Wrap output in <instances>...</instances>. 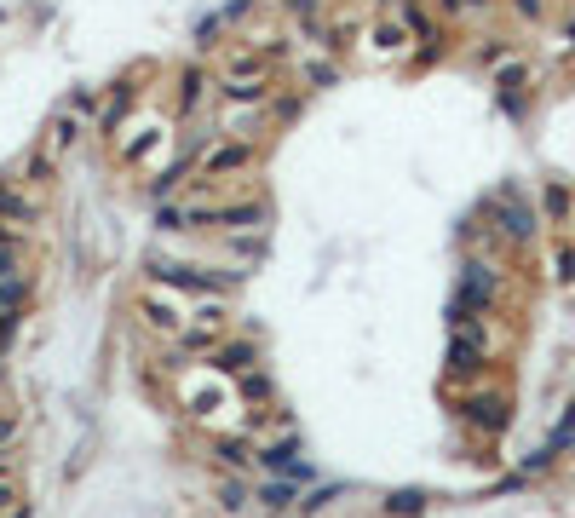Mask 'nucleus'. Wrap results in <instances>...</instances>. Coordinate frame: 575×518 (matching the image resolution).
Returning <instances> with one entry per match:
<instances>
[{
	"mask_svg": "<svg viewBox=\"0 0 575 518\" xmlns=\"http://www.w3.org/2000/svg\"><path fill=\"white\" fill-rule=\"evenodd\" d=\"M495 294H501V271H495L489 259H466V265H460V288L449 294V329L478 323L483 311L495 306Z\"/></svg>",
	"mask_w": 575,
	"mask_h": 518,
	"instance_id": "obj_1",
	"label": "nucleus"
},
{
	"mask_svg": "<svg viewBox=\"0 0 575 518\" xmlns=\"http://www.w3.org/2000/svg\"><path fill=\"white\" fill-rule=\"evenodd\" d=\"M483 219H495V231H501L512 248H529V242H535V231H541V208H535L518 185L495 190V196L483 202Z\"/></svg>",
	"mask_w": 575,
	"mask_h": 518,
	"instance_id": "obj_2",
	"label": "nucleus"
},
{
	"mask_svg": "<svg viewBox=\"0 0 575 518\" xmlns=\"http://www.w3.org/2000/svg\"><path fill=\"white\" fill-rule=\"evenodd\" d=\"M150 277L167 288H190V294H219V300L242 288V271H196V265H173V259H156Z\"/></svg>",
	"mask_w": 575,
	"mask_h": 518,
	"instance_id": "obj_3",
	"label": "nucleus"
},
{
	"mask_svg": "<svg viewBox=\"0 0 575 518\" xmlns=\"http://www.w3.org/2000/svg\"><path fill=\"white\" fill-rule=\"evenodd\" d=\"M443 363H449V375H455V380L478 375L483 363H489V334H483V323L449 329V352H443Z\"/></svg>",
	"mask_w": 575,
	"mask_h": 518,
	"instance_id": "obj_4",
	"label": "nucleus"
},
{
	"mask_svg": "<svg viewBox=\"0 0 575 518\" xmlns=\"http://www.w3.org/2000/svg\"><path fill=\"white\" fill-rule=\"evenodd\" d=\"M506 409H512V403H506V392H472V398H460V421L495 438V432L506 426Z\"/></svg>",
	"mask_w": 575,
	"mask_h": 518,
	"instance_id": "obj_5",
	"label": "nucleus"
},
{
	"mask_svg": "<svg viewBox=\"0 0 575 518\" xmlns=\"http://www.w3.org/2000/svg\"><path fill=\"white\" fill-rule=\"evenodd\" d=\"M190 225H213V231H230V225H265V202H225V208H190Z\"/></svg>",
	"mask_w": 575,
	"mask_h": 518,
	"instance_id": "obj_6",
	"label": "nucleus"
},
{
	"mask_svg": "<svg viewBox=\"0 0 575 518\" xmlns=\"http://www.w3.org/2000/svg\"><path fill=\"white\" fill-rule=\"evenodd\" d=\"M259 467L276 472V478H294V484H305V478H311L305 455H299V438H276V444H265V449H259Z\"/></svg>",
	"mask_w": 575,
	"mask_h": 518,
	"instance_id": "obj_7",
	"label": "nucleus"
},
{
	"mask_svg": "<svg viewBox=\"0 0 575 518\" xmlns=\"http://www.w3.org/2000/svg\"><path fill=\"white\" fill-rule=\"evenodd\" d=\"M253 167V144H213L202 150V179H225V173H242Z\"/></svg>",
	"mask_w": 575,
	"mask_h": 518,
	"instance_id": "obj_8",
	"label": "nucleus"
},
{
	"mask_svg": "<svg viewBox=\"0 0 575 518\" xmlns=\"http://www.w3.org/2000/svg\"><path fill=\"white\" fill-rule=\"evenodd\" d=\"M541 213H547V225H570V213H575V196L564 179H547L541 185Z\"/></svg>",
	"mask_w": 575,
	"mask_h": 518,
	"instance_id": "obj_9",
	"label": "nucleus"
},
{
	"mask_svg": "<svg viewBox=\"0 0 575 518\" xmlns=\"http://www.w3.org/2000/svg\"><path fill=\"white\" fill-rule=\"evenodd\" d=\"M213 369H225V375H248V369H259L253 340H230V346H219V352H213Z\"/></svg>",
	"mask_w": 575,
	"mask_h": 518,
	"instance_id": "obj_10",
	"label": "nucleus"
},
{
	"mask_svg": "<svg viewBox=\"0 0 575 518\" xmlns=\"http://www.w3.org/2000/svg\"><path fill=\"white\" fill-rule=\"evenodd\" d=\"M29 219H35V202H29L23 190L0 185V225H6V231H18V225H29Z\"/></svg>",
	"mask_w": 575,
	"mask_h": 518,
	"instance_id": "obj_11",
	"label": "nucleus"
},
{
	"mask_svg": "<svg viewBox=\"0 0 575 518\" xmlns=\"http://www.w3.org/2000/svg\"><path fill=\"white\" fill-rule=\"evenodd\" d=\"M213 455H219L230 472H248L253 461H259V449H253L248 438H219V444H213Z\"/></svg>",
	"mask_w": 575,
	"mask_h": 518,
	"instance_id": "obj_12",
	"label": "nucleus"
},
{
	"mask_svg": "<svg viewBox=\"0 0 575 518\" xmlns=\"http://www.w3.org/2000/svg\"><path fill=\"white\" fill-rule=\"evenodd\" d=\"M265 513H288V507H299V495H294V478H276V484H259V495H253Z\"/></svg>",
	"mask_w": 575,
	"mask_h": 518,
	"instance_id": "obj_13",
	"label": "nucleus"
},
{
	"mask_svg": "<svg viewBox=\"0 0 575 518\" xmlns=\"http://www.w3.org/2000/svg\"><path fill=\"white\" fill-rule=\"evenodd\" d=\"M426 501H432L426 490H391L386 495V518H420L426 513Z\"/></svg>",
	"mask_w": 575,
	"mask_h": 518,
	"instance_id": "obj_14",
	"label": "nucleus"
},
{
	"mask_svg": "<svg viewBox=\"0 0 575 518\" xmlns=\"http://www.w3.org/2000/svg\"><path fill=\"white\" fill-rule=\"evenodd\" d=\"M138 311H144V323H150V329H161L167 340H179V334H184V317H179L173 306H156V300H144Z\"/></svg>",
	"mask_w": 575,
	"mask_h": 518,
	"instance_id": "obj_15",
	"label": "nucleus"
},
{
	"mask_svg": "<svg viewBox=\"0 0 575 518\" xmlns=\"http://www.w3.org/2000/svg\"><path fill=\"white\" fill-rule=\"evenodd\" d=\"M23 300H29V277H6V283H0V317H6V311H23Z\"/></svg>",
	"mask_w": 575,
	"mask_h": 518,
	"instance_id": "obj_16",
	"label": "nucleus"
},
{
	"mask_svg": "<svg viewBox=\"0 0 575 518\" xmlns=\"http://www.w3.org/2000/svg\"><path fill=\"white\" fill-rule=\"evenodd\" d=\"M127 110H133V87H121V93H115L110 104H104V116H98V127H104V133H115V127H121V116H127Z\"/></svg>",
	"mask_w": 575,
	"mask_h": 518,
	"instance_id": "obj_17",
	"label": "nucleus"
},
{
	"mask_svg": "<svg viewBox=\"0 0 575 518\" xmlns=\"http://www.w3.org/2000/svg\"><path fill=\"white\" fill-rule=\"evenodd\" d=\"M552 277L575 283V242H552Z\"/></svg>",
	"mask_w": 575,
	"mask_h": 518,
	"instance_id": "obj_18",
	"label": "nucleus"
},
{
	"mask_svg": "<svg viewBox=\"0 0 575 518\" xmlns=\"http://www.w3.org/2000/svg\"><path fill=\"white\" fill-rule=\"evenodd\" d=\"M6 277H18V231L0 225V283H6Z\"/></svg>",
	"mask_w": 575,
	"mask_h": 518,
	"instance_id": "obj_19",
	"label": "nucleus"
},
{
	"mask_svg": "<svg viewBox=\"0 0 575 518\" xmlns=\"http://www.w3.org/2000/svg\"><path fill=\"white\" fill-rule=\"evenodd\" d=\"M328 501H340V484H317L311 495H299V518H305V513H322Z\"/></svg>",
	"mask_w": 575,
	"mask_h": 518,
	"instance_id": "obj_20",
	"label": "nucleus"
},
{
	"mask_svg": "<svg viewBox=\"0 0 575 518\" xmlns=\"http://www.w3.org/2000/svg\"><path fill=\"white\" fill-rule=\"evenodd\" d=\"M219 507H225V513H242V507H248V484H242V478H230L225 490H219Z\"/></svg>",
	"mask_w": 575,
	"mask_h": 518,
	"instance_id": "obj_21",
	"label": "nucleus"
},
{
	"mask_svg": "<svg viewBox=\"0 0 575 518\" xmlns=\"http://www.w3.org/2000/svg\"><path fill=\"white\" fill-rule=\"evenodd\" d=\"M213 334H219V329H202V323H196V329L179 334V346H184V352H213Z\"/></svg>",
	"mask_w": 575,
	"mask_h": 518,
	"instance_id": "obj_22",
	"label": "nucleus"
},
{
	"mask_svg": "<svg viewBox=\"0 0 575 518\" xmlns=\"http://www.w3.org/2000/svg\"><path fill=\"white\" fill-rule=\"evenodd\" d=\"M156 225H161V231H184V225H190V208H161Z\"/></svg>",
	"mask_w": 575,
	"mask_h": 518,
	"instance_id": "obj_23",
	"label": "nucleus"
},
{
	"mask_svg": "<svg viewBox=\"0 0 575 518\" xmlns=\"http://www.w3.org/2000/svg\"><path fill=\"white\" fill-rule=\"evenodd\" d=\"M242 392H248V398H259V403H271V380H265L259 369H253V375L242 380Z\"/></svg>",
	"mask_w": 575,
	"mask_h": 518,
	"instance_id": "obj_24",
	"label": "nucleus"
},
{
	"mask_svg": "<svg viewBox=\"0 0 575 518\" xmlns=\"http://www.w3.org/2000/svg\"><path fill=\"white\" fill-rule=\"evenodd\" d=\"M196 98H202V75L190 70V75H184V93H179V104H184V110H196Z\"/></svg>",
	"mask_w": 575,
	"mask_h": 518,
	"instance_id": "obj_25",
	"label": "nucleus"
},
{
	"mask_svg": "<svg viewBox=\"0 0 575 518\" xmlns=\"http://www.w3.org/2000/svg\"><path fill=\"white\" fill-rule=\"evenodd\" d=\"M288 12H294L299 24H317V0H288Z\"/></svg>",
	"mask_w": 575,
	"mask_h": 518,
	"instance_id": "obj_26",
	"label": "nucleus"
},
{
	"mask_svg": "<svg viewBox=\"0 0 575 518\" xmlns=\"http://www.w3.org/2000/svg\"><path fill=\"white\" fill-rule=\"evenodd\" d=\"M552 467V449H535V455H524V478L529 472H547Z\"/></svg>",
	"mask_w": 575,
	"mask_h": 518,
	"instance_id": "obj_27",
	"label": "nucleus"
},
{
	"mask_svg": "<svg viewBox=\"0 0 575 518\" xmlns=\"http://www.w3.org/2000/svg\"><path fill=\"white\" fill-rule=\"evenodd\" d=\"M18 329H23V311H6V317H0V346H6Z\"/></svg>",
	"mask_w": 575,
	"mask_h": 518,
	"instance_id": "obj_28",
	"label": "nucleus"
},
{
	"mask_svg": "<svg viewBox=\"0 0 575 518\" xmlns=\"http://www.w3.org/2000/svg\"><path fill=\"white\" fill-rule=\"evenodd\" d=\"M12 495H18V484H12V472L0 467V513H6V507H12Z\"/></svg>",
	"mask_w": 575,
	"mask_h": 518,
	"instance_id": "obj_29",
	"label": "nucleus"
},
{
	"mask_svg": "<svg viewBox=\"0 0 575 518\" xmlns=\"http://www.w3.org/2000/svg\"><path fill=\"white\" fill-rule=\"evenodd\" d=\"M380 47L397 52V47H403V29H397V24H380Z\"/></svg>",
	"mask_w": 575,
	"mask_h": 518,
	"instance_id": "obj_30",
	"label": "nucleus"
},
{
	"mask_svg": "<svg viewBox=\"0 0 575 518\" xmlns=\"http://www.w3.org/2000/svg\"><path fill=\"white\" fill-rule=\"evenodd\" d=\"M512 6H518L524 18H541V6H547V0H512Z\"/></svg>",
	"mask_w": 575,
	"mask_h": 518,
	"instance_id": "obj_31",
	"label": "nucleus"
},
{
	"mask_svg": "<svg viewBox=\"0 0 575 518\" xmlns=\"http://www.w3.org/2000/svg\"><path fill=\"white\" fill-rule=\"evenodd\" d=\"M12 438H18V426H12V421H0V449L12 444Z\"/></svg>",
	"mask_w": 575,
	"mask_h": 518,
	"instance_id": "obj_32",
	"label": "nucleus"
},
{
	"mask_svg": "<svg viewBox=\"0 0 575 518\" xmlns=\"http://www.w3.org/2000/svg\"><path fill=\"white\" fill-rule=\"evenodd\" d=\"M6 518H29V507H12V513H6Z\"/></svg>",
	"mask_w": 575,
	"mask_h": 518,
	"instance_id": "obj_33",
	"label": "nucleus"
},
{
	"mask_svg": "<svg viewBox=\"0 0 575 518\" xmlns=\"http://www.w3.org/2000/svg\"><path fill=\"white\" fill-rule=\"evenodd\" d=\"M443 6H466V0H443Z\"/></svg>",
	"mask_w": 575,
	"mask_h": 518,
	"instance_id": "obj_34",
	"label": "nucleus"
},
{
	"mask_svg": "<svg viewBox=\"0 0 575 518\" xmlns=\"http://www.w3.org/2000/svg\"><path fill=\"white\" fill-rule=\"evenodd\" d=\"M570 41H575V24H570Z\"/></svg>",
	"mask_w": 575,
	"mask_h": 518,
	"instance_id": "obj_35",
	"label": "nucleus"
}]
</instances>
